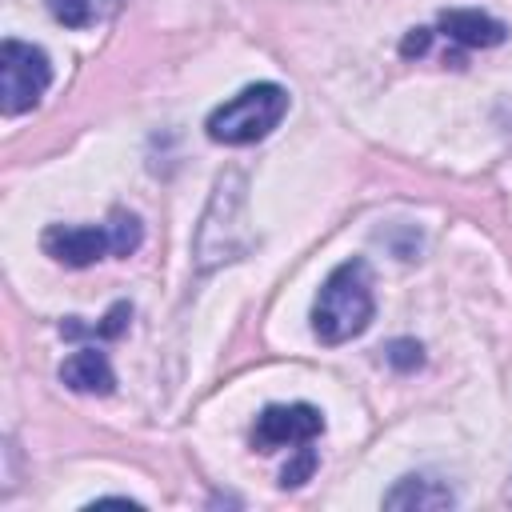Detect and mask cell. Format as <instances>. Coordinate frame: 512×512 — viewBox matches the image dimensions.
<instances>
[{
	"label": "cell",
	"instance_id": "6da1fadb",
	"mask_svg": "<svg viewBox=\"0 0 512 512\" xmlns=\"http://www.w3.org/2000/svg\"><path fill=\"white\" fill-rule=\"evenodd\" d=\"M376 312L372 300V272L364 260H344L328 272L320 284V296L312 304V332L320 344H344L368 328Z\"/></svg>",
	"mask_w": 512,
	"mask_h": 512
},
{
	"label": "cell",
	"instance_id": "7a4b0ae2",
	"mask_svg": "<svg viewBox=\"0 0 512 512\" xmlns=\"http://www.w3.org/2000/svg\"><path fill=\"white\" fill-rule=\"evenodd\" d=\"M140 220L124 208H116L104 224H52L40 236V248L68 268H88L108 256H128L140 248Z\"/></svg>",
	"mask_w": 512,
	"mask_h": 512
},
{
	"label": "cell",
	"instance_id": "3957f363",
	"mask_svg": "<svg viewBox=\"0 0 512 512\" xmlns=\"http://www.w3.org/2000/svg\"><path fill=\"white\" fill-rule=\"evenodd\" d=\"M288 112V92L280 84H248L236 96H228L220 108H212L208 116V140L228 144V148H244L264 140Z\"/></svg>",
	"mask_w": 512,
	"mask_h": 512
},
{
	"label": "cell",
	"instance_id": "277c9868",
	"mask_svg": "<svg viewBox=\"0 0 512 512\" xmlns=\"http://www.w3.org/2000/svg\"><path fill=\"white\" fill-rule=\"evenodd\" d=\"M52 84V64L36 44L4 40L0 48V112L20 116L40 104V96Z\"/></svg>",
	"mask_w": 512,
	"mask_h": 512
},
{
	"label": "cell",
	"instance_id": "5b68a950",
	"mask_svg": "<svg viewBox=\"0 0 512 512\" xmlns=\"http://www.w3.org/2000/svg\"><path fill=\"white\" fill-rule=\"evenodd\" d=\"M324 432V416L312 404H268L256 416L252 428V444L260 452H276V448H300L312 444Z\"/></svg>",
	"mask_w": 512,
	"mask_h": 512
},
{
	"label": "cell",
	"instance_id": "8992f818",
	"mask_svg": "<svg viewBox=\"0 0 512 512\" xmlns=\"http://www.w3.org/2000/svg\"><path fill=\"white\" fill-rule=\"evenodd\" d=\"M440 32L448 40H456L460 48H496L508 36V28L500 20H492L488 12H480V8H452V12H444L440 16Z\"/></svg>",
	"mask_w": 512,
	"mask_h": 512
},
{
	"label": "cell",
	"instance_id": "52a82bcc",
	"mask_svg": "<svg viewBox=\"0 0 512 512\" xmlns=\"http://www.w3.org/2000/svg\"><path fill=\"white\" fill-rule=\"evenodd\" d=\"M60 380L72 388V392H84V396H108L116 388V372L108 364V356L100 348H80L72 352L64 364H60Z\"/></svg>",
	"mask_w": 512,
	"mask_h": 512
},
{
	"label": "cell",
	"instance_id": "ba28073f",
	"mask_svg": "<svg viewBox=\"0 0 512 512\" xmlns=\"http://www.w3.org/2000/svg\"><path fill=\"white\" fill-rule=\"evenodd\" d=\"M456 496L448 492V484L432 480V476H404L396 480V488L384 496V508H416V512H432V508H452Z\"/></svg>",
	"mask_w": 512,
	"mask_h": 512
},
{
	"label": "cell",
	"instance_id": "9c48e42d",
	"mask_svg": "<svg viewBox=\"0 0 512 512\" xmlns=\"http://www.w3.org/2000/svg\"><path fill=\"white\" fill-rule=\"evenodd\" d=\"M52 20H60L64 28H96L108 16L120 12L124 0H44Z\"/></svg>",
	"mask_w": 512,
	"mask_h": 512
},
{
	"label": "cell",
	"instance_id": "30bf717a",
	"mask_svg": "<svg viewBox=\"0 0 512 512\" xmlns=\"http://www.w3.org/2000/svg\"><path fill=\"white\" fill-rule=\"evenodd\" d=\"M128 316H132L128 304H112V312H108L100 324H84L80 316H68V320L60 324V336H68V340H80V336H88V340H116V336L128 328Z\"/></svg>",
	"mask_w": 512,
	"mask_h": 512
},
{
	"label": "cell",
	"instance_id": "8fae6325",
	"mask_svg": "<svg viewBox=\"0 0 512 512\" xmlns=\"http://www.w3.org/2000/svg\"><path fill=\"white\" fill-rule=\"evenodd\" d=\"M312 472H316V452L304 444V448H300V456H296V460H292V464L280 472V484H284V488H300V484H304Z\"/></svg>",
	"mask_w": 512,
	"mask_h": 512
},
{
	"label": "cell",
	"instance_id": "7c38bea8",
	"mask_svg": "<svg viewBox=\"0 0 512 512\" xmlns=\"http://www.w3.org/2000/svg\"><path fill=\"white\" fill-rule=\"evenodd\" d=\"M420 352H424V348H420L416 340H392V344H388V364L400 368V372H412V368H420V360H424Z\"/></svg>",
	"mask_w": 512,
	"mask_h": 512
},
{
	"label": "cell",
	"instance_id": "4fadbf2b",
	"mask_svg": "<svg viewBox=\"0 0 512 512\" xmlns=\"http://www.w3.org/2000/svg\"><path fill=\"white\" fill-rule=\"evenodd\" d=\"M428 44H432V32H428V28H412V32L404 36L400 52H404V56H420V52H428Z\"/></svg>",
	"mask_w": 512,
	"mask_h": 512
}]
</instances>
